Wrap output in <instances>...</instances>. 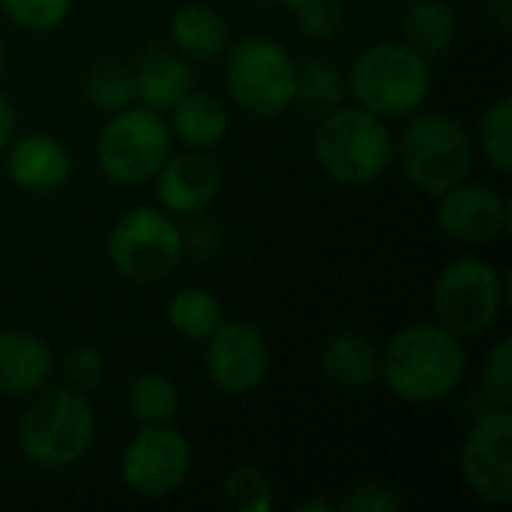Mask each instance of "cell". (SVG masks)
Instances as JSON below:
<instances>
[{"label": "cell", "mask_w": 512, "mask_h": 512, "mask_svg": "<svg viewBox=\"0 0 512 512\" xmlns=\"http://www.w3.org/2000/svg\"><path fill=\"white\" fill-rule=\"evenodd\" d=\"M468 375L465 339L438 321H417L381 348L378 381L408 405H438L459 393Z\"/></svg>", "instance_id": "6da1fadb"}, {"label": "cell", "mask_w": 512, "mask_h": 512, "mask_svg": "<svg viewBox=\"0 0 512 512\" xmlns=\"http://www.w3.org/2000/svg\"><path fill=\"white\" fill-rule=\"evenodd\" d=\"M96 432L99 420L90 396L66 384H48L30 396L18 420V450L39 471H63L93 450Z\"/></svg>", "instance_id": "7a4b0ae2"}, {"label": "cell", "mask_w": 512, "mask_h": 512, "mask_svg": "<svg viewBox=\"0 0 512 512\" xmlns=\"http://www.w3.org/2000/svg\"><path fill=\"white\" fill-rule=\"evenodd\" d=\"M348 99L381 120H405L417 114L435 87L432 60L408 42H375L363 48L345 72Z\"/></svg>", "instance_id": "3957f363"}, {"label": "cell", "mask_w": 512, "mask_h": 512, "mask_svg": "<svg viewBox=\"0 0 512 512\" xmlns=\"http://www.w3.org/2000/svg\"><path fill=\"white\" fill-rule=\"evenodd\" d=\"M393 162H399L405 180L417 192L438 198L450 186L471 177L477 165L474 135L459 117L420 108L405 117L402 132L393 135Z\"/></svg>", "instance_id": "277c9868"}, {"label": "cell", "mask_w": 512, "mask_h": 512, "mask_svg": "<svg viewBox=\"0 0 512 512\" xmlns=\"http://www.w3.org/2000/svg\"><path fill=\"white\" fill-rule=\"evenodd\" d=\"M312 153L324 177L348 189H363L390 171L393 129L378 114L345 102L318 117Z\"/></svg>", "instance_id": "5b68a950"}, {"label": "cell", "mask_w": 512, "mask_h": 512, "mask_svg": "<svg viewBox=\"0 0 512 512\" xmlns=\"http://www.w3.org/2000/svg\"><path fill=\"white\" fill-rule=\"evenodd\" d=\"M225 93L228 102L255 120H276L294 108L297 57L273 36L249 33L225 48Z\"/></svg>", "instance_id": "8992f818"}, {"label": "cell", "mask_w": 512, "mask_h": 512, "mask_svg": "<svg viewBox=\"0 0 512 512\" xmlns=\"http://www.w3.org/2000/svg\"><path fill=\"white\" fill-rule=\"evenodd\" d=\"M510 309V273L480 255L450 261L432 285V315L459 339H480Z\"/></svg>", "instance_id": "52a82bcc"}, {"label": "cell", "mask_w": 512, "mask_h": 512, "mask_svg": "<svg viewBox=\"0 0 512 512\" xmlns=\"http://www.w3.org/2000/svg\"><path fill=\"white\" fill-rule=\"evenodd\" d=\"M171 150L174 138L165 114L138 102L108 114L93 141V159L102 177L126 189L147 186Z\"/></svg>", "instance_id": "ba28073f"}, {"label": "cell", "mask_w": 512, "mask_h": 512, "mask_svg": "<svg viewBox=\"0 0 512 512\" xmlns=\"http://www.w3.org/2000/svg\"><path fill=\"white\" fill-rule=\"evenodd\" d=\"M180 219L159 204L129 207L108 231V261L132 285H162L183 264Z\"/></svg>", "instance_id": "9c48e42d"}, {"label": "cell", "mask_w": 512, "mask_h": 512, "mask_svg": "<svg viewBox=\"0 0 512 512\" xmlns=\"http://www.w3.org/2000/svg\"><path fill=\"white\" fill-rule=\"evenodd\" d=\"M195 450L186 432L174 423H147L129 438L120 453V483L144 501L171 498L192 474Z\"/></svg>", "instance_id": "30bf717a"}, {"label": "cell", "mask_w": 512, "mask_h": 512, "mask_svg": "<svg viewBox=\"0 0 512 512\" xmlns=\"http://www.w3.org/2000/svg\"><path fill=\"white\" fill-rule=\"evenodd\" d=\"M459 474L468 492L489 507L512 504V408L486 405L459 447Z\"/></svg>", "instance_id": "8fae6325"}, {"label": "cell", "mask_w": 512, "mask_h": 512, "mask_svg": "<svg viewBox=\"0 0 512 512\" xmlns=\"http://www.w3.org/2000/svg\"><path fill=\"white\" fill-rule=\"evenodd\" d=\"M204 372L219 393L231 399L252 396L270 375V345L264 333L252 321L222 318L204 339Z\"/></svg>", "instance_id": "7c38bea8"}, {"label": "cell", "mask_w": 512, "mask_h": 512, "mask_svg": "<svg viewBox=\"0 0 512 512\" xmlns=\"http://www.w3.org/2000/svg\"><path fill=\"white\" fill-rule=\"evenodd\" d=\"M438 228L462 246H486L510 231V201L483 180H462L435 198Z\"/></svg>", "instance_id": "4fadbf2b"}, {"label": "cell", "mask_w": 512, "mask_h": 512, "mask_svg": "<svg viewBox=\"0 0 512 512\" xmlns=\"http://www.w3.org/2000/svg\"><path fill=\"white\" fill-rule=\"evenodd\" d=\"M156 192V204L177 219L204 213L222 192V165L210 156V150H171L156 177L150 180Z\"/></svg>", "instance_id": "5bb4252c"}, {"label": "cell", "mask_w": 512, "mask_h": 512, "mask_svg": "<svg viewBox=\"0 0 512 512\" xmlns=\"http://www.w3.org/2000/svg\"><path fill=\"white\" fill-rule=\"evenodd\" d=\"M0 159L6 165L9 183L27 195H51L63 189L75 168V159L66 141L39 129L15 135Z\"/></svg>", "instance_id": "9a60e30c"}, {"label": "cell", "mask_w": 512, "mask_h": 512, "mask_svg": "<svg viewBox=\"0 0 512 512\" xmlns=\"http://www.w3.org/2000/svg\"><path fill=\"white\" fill-rule=\"evenodd\" d=\"M57 372L51 345L30 330H0V396L30 399Z\"/></svg>", "instance_id": "2e32d148"}, {"label": "cell", "mask_w": 512, "mask_h": 512, "mask_svg": "<svg viewBox=\"0 0 512 512\" xmlns=\"http://www.w3.org/2000/svg\"><path fill=\"white\" fill-rule=\"evenodd\" d=\"M132 75H135V102L159 114H168L195 87L192 63L165 45L144 48L132 66Z\"/></svg>", "instance_id": "e0dca14e"}, {"label": "cell", "mask_w": 512, "mask_h": 512, "mask_svg": "<svg viewBox=\"0 0 512 512\" xmlns=\"http://www.w3.org/2000/svg\"><path fill=\"white\" fill-rule=\"evenodd\" d=\"M165 120L174 144L189 150H213L231 132L228 102L210 90H195V87L168 111Z\"/></svg>", "instance_id": "ac0fdd59"}, {"label": "cell", "mask_w": 512, "mask_h": 512, "mask_svg": "<svg viewBox=\"0 0 512 512\" xmlns=\"http://www.w3.org/2000/svg\"><path fill=\"white\" fill-rule=\"evenodd\" d=\"M171 48L189 63H213L231 45V27L225 15L210 3H186L168 21Z\"/></svg>", "instance_id": "d6986e66"}, {"label": "cell", "mask_w": 512, "mask_h": 512, "mask_svg": "<svg viewBox=\"0 0 512 512\" xmlns=\"http://www.w3.org/2000/svg\"><path fill=\"white\" fill-rule=\"evenodd\" d=\"M381 351L375 342L357 330H342L330 336L321 348V372L330 384L345 390H363L378 381Z\"/></svg>", "instance_id": "ffe728a7"}, {"label": "cell", "mask_w": 512, "mask_h": 512, "mask_svg": "<svg viewBox=\"0 0 512 512\" xmlns=\"http://www.w3.org/2000/svg\"><path fill=\"white\" fill-rule=\"evenodd\" d=\"M402 33L414 51L435 60L447 54L459 39V15L450 0H408Z\"/></svg>", "instance_id": "44dd1931"}, {"label": "cell", "mask_w": 512, "mask_h": 512, "mask_svg": "<svg viewBox=\"0 0 512 512\" xmlns=\"http://www.w3.org/2000/svg\"><path fill=\"white\" fill-rule=\"evenodd\" d=\"M222 318L225 312H222L219 297L201 285H186L174 291L165 306V321L171 333H177L186 342H204L222 324Z\"/></svg>", "instance_id": "7402d4cb"}, {"label": "cell", "mask_w": 512, "mask_h": 512, "mask_svg": "<svg viewBox=\"0 0 512 512\" xmlns=\"http://www.w3.org/2000/svg\"><path fill=\"white\" fill-rule=\"evenodd\" d=\"M123 402H126L132 420L138 426H147V423H174V417L183 405V396H180V387L168 375L141 372L129 381Z\"/></svg>", "instance_id": "603a6c76"}, {"label": "cell", "mask_w": 512, "mask_h": 512, "mask_svg": "<svg viewBox=\"0 0 512 512\" xmlns=\"http://www.w3.org/2000/svg\"><path fill=\"white\" fill-rule=\"evenodd\" d=\"M348 102L345 72L330 60H309L297 69V96L294 105L312 117H324Z\"/></svg>", "instance_id": "cb8c5ba5"}, {"label": "cell", "mask_w": 512, "mask_h": 512, "mask_svg": "<svg viewBox=\"0 0 512 512\" xmlns=\"http://www.w3.org/2000/svg\"><path fill=\"white\" fill-rule=\"evenodd\" d=\"M84 99L102 117L135 105V75H132V66L117 63V60L96 63L87 72V78H84Z\"/></svg>", "instance_id": "d4e9b609"}, {"label": "cell", "mask_w": 512, "mask_h": 512, "mask_svg": "<svg viewBox=\"0 0 512 512\" xmlns=\"http://www.w3.org/2000/svg\"><path fill=\"white\" fill-rule=\"evenodd\" d=\"M477 153L498 171H512V96H498L489 102L477 120V138H474Z\"/></svg>", "instance_id": "484cf974"}, {"label": "cell", "mask_w": 512, "mask_h": 512, "mask_svg": "<svg viewBox=\"0 0 512 512\" xmlns=\"http://www.w3.org/2000/svg\"><path fill=\"white\" fill-rule=\"evenodd\" d=\"M282 6L297 21L300 33L321 45L333 42L348 21L342 0H282Z\"/></svg>", "instance_id": "4316f807"}, {"label": "cell", "mask_w": 512, "mask_h": 512, "mask_svg": "<svg viewBox=\"0 0 512 512\" xmlns=\"http://www.w3.org/2000/svg\"><path fill=\"white\" fill-rule=\"evenodd\" d=\"M225 498L237 512H267L276 504L270 477L255 465H237L225 477Z\"/></svg>", "instance_id": "83f0119b"}, {"label": "cell", "mask_w": 512, "mask_h": 512, "mask_svg": "<svg viewBox=\"0 0 512 512\" xmlns=\"http://www.w3.org/2000/svg\"><path fill=\"white\" fill-rule=\"evenodd\" d=\"M0 12L18 30L51 33L66 24L72 0H0Z\"/></svg>", "instance_id": "f1b7e54d"}, {"label": "cell", "mask_w": 512, "mask_h": 512, "mask_svg": "<svg viewBox=\"0 0 512 512\" xmlns=\"http://www.w3.org/2000/svg\"><path fill=\"white\" fill-rule=\"evenodd\" d=\"M480 393L486 405L512 408V339L504 336L492 345L480 369Z\"/></svg>", "instance_id": "f546056e"}, {"label": "cell", "mask_w": 512, "mask_h": 512, "mask_svg": "<svg viewBox=\"0 0 512 512\" xmlns=\"http://www.w3.org/2000/svg\"><path fill=\"white\" fill-rule=\"evenodd\" d=\"M105 372H108L105 354L93 345H78V348L66 351V357L60 360L63 384L78 393H87V396L105 384Z\"/></svg>", "instance_id": "4dcf8cb0"}, {"label": "cell", "mask_w": 512, "mask_h": 512, "mask_svg": "<svg viewBox=\"0 0 512 512\" xmlns=\"http://www.w3.org/2000/svg\"><path fill=\"white\" fill-rule=\"evenodd\" d=\"M405 507L399 492L387 483H357L351 486L339 501H336V512H399Z\"/></svg>", "instance_id": "1f68e13d"}, {"label": "cell", "mask_w": 512, "mask_h": 512, "mask_svg": "<svg viewBox=\"0 0 512 512\" xmlns=\"http://www.w3.org/2000/svg\"><path fill=\"white\" fill-rule=\"evenodd\" d=\"M180 231H183V249L192 258H213L222 246V228L216 219L207 216V210L186 216V222H180Z\"/></svg>", "instance_id": "d6a6232c"}, {"label": "cell", "mask_w": 512, "mask_h": 512, "mask_svg": "<svg viewBox=\"0 0 512 512\" xmlns=\"http://www.w3.org/2000/svg\"><path fill=\"white\" fill-rule=\"evenodd\" d=\"M15 135H18V114H15L12 99L0 90V156L6 153Z\"/></svg>", "instance_id": "836d02e7"}, {"label": "cell", "mask_w": 512, "mask_h": 512, "mask_svg": "<svg viewBox=\"0 0 512 512\" xmlns=\"http://www.w3.org/2000/svg\"><path fill=\"white\" fill-rule=\"evenodd\" d=\"M489 18L501 36L512 33V0H489Z\"/></svg>", "instance_id": "e575fe53"}, {"label": "cell", "mask_w": 512, "mask_h": 512, "mask_svg": "<svg viewBox=\"0 0 512 512\" xmlns=\"http://www.w3.org/2000/svg\"><path fill=\"white\" fill-rule=\"evenodd\" d=\"M297 512H336V504L333 501H324V498H312V501H303L294 507Z\"/></svg>", "instance_id": "d590c367"}, {"label": "cell", "mask_w": 512, "mask_h": 512, "mask_svg": "<svg viewBox=\"0 0 512 512\" xmlns=\"http://www.w3.org/2000/svg\"><path fill=\"white\" fill-rule=\"evenodd\" d=\"M6 60H9V54H6V45H3V39H0V78H3V72H6Z\"/></svg>", "instance_id": "8d00e7d4"}, {"label": "cell", "mask_w": 512, "mask_h": 512, "mask_svg": "<svg viewBox=\"0 0 512 512\" xmlns=\"http://www.w3.org/2000/svg\"><path fill=\"white\" fill-rule=\"evenodd\" d=\"M243 3H282V0H243Z\"/></svg>", "instance_id": "74e56055"}, {"label": "cell", "mask_w": 512, "mask_h": 512, "mask_svg": "<svg viewBox=\"0 0 512 512\" xmlns=\"http://www.w3.org/2000/svg\"><path fill=\"white\" fill-rule=\"evenodd\" d=\"M402 3H408V0H402Z\"/></svg>", "instance_id": "f35d334b"}]
</instances>
